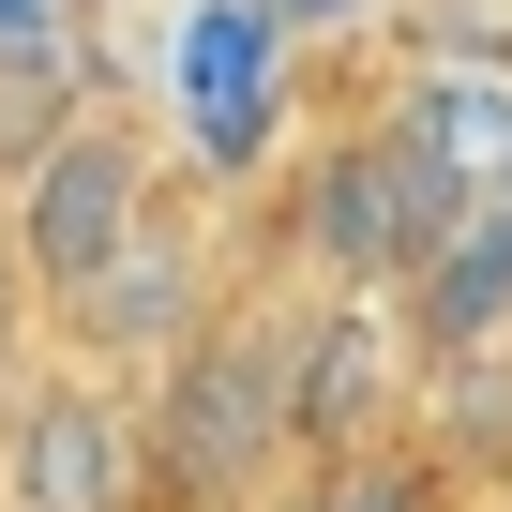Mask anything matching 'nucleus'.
Masks as SVG:
<instances>
[{"label": "nucleus", "instance_id": "1", "mask_svg": "<svg viewBox=\"0 0 512 512\" xmlns=\"http://www.w3.org/2000/svg\"><path fill=\"white\" fill-rule=\"evenodd\" d=\"M151 512H272L302 482L287 452V272H241L151 377Z\"/></svg>", "mask_w": 512, "mask_h": 512}, {"label": "nucleus", "instance_id": "2", "mask_svg": "<svg viewBox=\"0 0 512 512\" xmlns=\"http://www.w3.org/2000/svg\"><path fill=\"white\" fill-rule=\"evenodd\" d=\"M452 211H467V181L407 136V106L392 121H332L317 151H287L256 272H287V287H407Z\"/></svg>", "mask_w": 512, "mask_h": 512}, {"label": "nucleus", "instance_id": "3", "mask_svg": "<svg viewBox=\"0 0 512 512\" xmlns=\"http://www.w3.org/2000/svg\"><path fill=\"white\" fill-rule=\"evenodd\" d=\"M151 196H166L151 136H136L121 106H61V121L31 136V166L0 181V241H16V272H31L46 302H76L106 256L151 226Z\"/></svg>", "mask_w": 512, "mask_h": 512}, {"label": "nucleus", "instance_id": "4", "mask_svg": "<svg viewBox=\"0 0 512 512\" xmlns=\"http://www.w3.org/2000/svg\"><path fill=\"white\" fill-rule=\"evenodd\" d=\"M407 407H422V347L392 287H287V452L302 467L407 452Z\"/></svg>", "mask_w": 512, "mask_h": 512}, {"label": "nucleus", "instance_id": "5", "mask_svg": "<svg viewBox=\"0 0 512 512\" xmlns=\"http://www.w3.org/2000/svg\"><path fill=\"white\" fill-rule=\"evenodd\" d=\"M0 512H151V407L106 362H31L0 392Z\"/></svg>", "mask_w": 512, "mask_h": 512}, {"label": "nucleus", "instance_id": "6", "mask_svg": "<svg viewBox=\"0 0 512 512\" xmlns=\"http://www.w3.org/2000/svg\"><path fill=\"white\" fill-rule=\"evenodd\" d=\"M241 272H256V256H241L211 211L151 196V226L106 256V272H91L76 302H46V347H61V362H106V377H151V362H166V347H181L226 287H241Z\"/></svg>", "mask_w": 512, "mask_h": 512}, {"label": "nucleus", "instance_id": "7", "mask_svg": "<svg viewBox=\"0 0 512 512\" xmlns=\"http://www.w3.org/2000/svg\"><path fill=\"white\" fill-rule=\"evenodd\" d=\"M392 317H407V347L437 362V347H497L512 332V181H482L437 241H422V272L392 287Z\"/></svg>", "mask_w": 512, "mask_h": 512}, {"label": "nucleus", "instance_id": "8", "mask_svg": "<svg viewBox=\"0 0 512 512\" xmlns=\"http://www.w3.org/2000/svg\"><path fill=\"white\" fill-rule=\"evenodd\" d=\"M407 452L452 482V497H512V332L497 347H437L422 362V407H407Z\"/></svg>", "mask_w": 512, "mask_h": 512}, {"label": "nucleus", "instance_id": "9", "mask_svg": "<svg viewBox=\"0 0 512 512\" xmlns=\"http://www.w3.org/2000/svg\"><path fill=\"white\" fill-rule=\"evenodd\" d=\"M181 91H196V151L211 166H256V106H272V16H241V0H211L196 46H181Z\"/></svg>", "mask_w": 512, "mask_h": 512}, {"label": "nucleus", "instance_id": "10", "mask_svg": "<svg viewBox=\"0 0 512 512\" xmlns=\"http://www.w3.org/2000/svg\"><path fill=\"white\" fill-rule=\"evenodd\" d=\"M272 512H482V497H452L422 452H362V467H302Z\"/></svg>", "mask_w": 512, "mask_h": 512}, {"label": "nucleus", "instance_id": "11", "mask_svg": "<svg viewBox=\"0 0 512 512\" xmlns=\"http://www.w3.org/2000/svg\"><path fill=\"white\" fill-rule=\"evenodd\" d=\"M61 106H76V91H61V61H0V181L31 166V136H46Z\"/></svg>", "mask_w": 512, "mask_h": 512}, {"label": "nucleus", "instance_id": "12", "mask_svg": "<svg viewBox=\"0 0 512 512\" xmlns=\"http://www.w3.org/2000/svg\"><path fill=\"white\" fill-rule=\"evenodd\" d=\"M31 362H46V287L16 272V241H0V392H16Z\"/></svg>", "mask_w": 512, "mask_h": 512}, {"label": "nucleus", "instance_id": "13", "mask_svg": "<svg viewBox=\"0 0 512 512\" xmlns=\"http://www.w3.org/2000/svg\"><path fill=\"white\" fill-rule=\"evenodd\" d=\"M61 31H76V0H0V61H61Z\"/></svg>", "mask_w": 512, "mask_h": 512}]
</instances>
